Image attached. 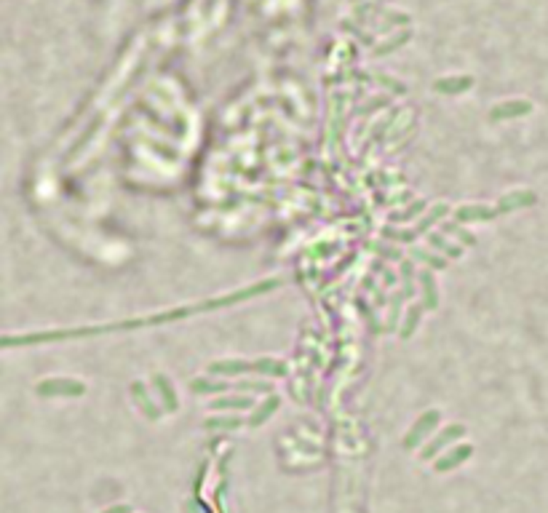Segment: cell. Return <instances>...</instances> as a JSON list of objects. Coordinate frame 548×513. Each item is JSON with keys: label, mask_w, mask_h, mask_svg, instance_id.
I'll list each match as a JSON object with an SVG mask.
<instances>
[{"label": "cell", "mask_w": 548, "mask_h": 513, "mask_svg": "<svg viewBox=\"0 0 548 513\" xmlns=\"http://www.w3.org/2000/svg\"><path fill=\"white\" fill-rule=\"evenodd\" d=\"M281 284L278 278H268V281H260V284L243 286L239 292H230L225 297H214V299H206V302H198V305H182V308L174 310H160L155 316H145V319H131L124 321V324H110V326H94V329H54V331H30V334H6L3 337V348H11V345H35V342H51V340H70V337H92V334H102V331H118V329H134V326H153V324H166V321H180L187 319L193 313H206L212 308H225V305H233V302H243V299H251V297H260L273 292L275 286Z\"/></svg>", "instance_id": "6da1fadb"}, {"label": "cell", "mask_w": 548, "mask_h": 513, "mask_svg": "<svg viewBox=\"0 0 548 513\" xmlns=\"http://www.w3.org/2000/svg\"><path fill=\"white\" fill-rule=\"evenodd\" d=\"M35 393L40 399H78L86 393V382L78 377H46L38 380Z\"/></svg>", "instance_id": "7a4b0ae2"}, {"label": "cell", "mask_w": 548, "mask_h": 513, "mask_svg": "<svg viewBox=\"0 0 548 513\" xmlns=\"http://www.w3.org/2000/svg\"><path fill=\"white\" fill-rule=\"evenodd\" d=\"M466 436V425L463 422H449V425H444V428H439V434L434 436V438H428L423 444V449H420V460H431L434 463L436 457L442 455V452H446L452 444H457L460 438Z\"/></svg>", "instance_id": "3957f363"}, {"label": "cell", "mask_w": 548, "mask_h": 513, "mask_svg": "<svg viewBox=\"0 0 548 513\" xmlns=\"http://www.w3.org/2000/svg\"><path fill=\"white\" fill-rule=\"evenodd\" d=\"M439 422H442V412L439 409H428L423 412L417 420H415V425H412L410 431H407V436H404V449H420V446L431 438V434H434L436 428H439Z\"/></svg>", "instance_id": "277c9868"}, {"label": "cell", "mask_w": 548, "mask_h": 513, "mask_svg": "<svg viewBox=\"0 0 548 513\" xmlns=\"http://www.w3.org/2000/svg\"><path fill=\"white\" fill-rule=\"evenodd\" d=\"M495 217H500V211H498V206H490V204H479V201H473V204H460L452 209V219H457L460 225H476V222H492Z\"/></svg>", "instance_id": "5b68a950"}, {"label": "cell", "mask_w": 548, "mask_h": 513, "mask_svg": "<svg viewBox=\"0 0 548 513\" xmlns=\"http://www.w3.org/2000/svg\"><path fill=\"white\" fill-rule=\"evenodd\" d=\"M537 204V195L535 190L530 187H514V190H505V193L495 201L498 211L500 214H511V211H519V209H530V206Z\"/></svg>", "instance_id": "8992f818"}, {"label": "cell", "mask_w": 548, "mask_h": 513, "mask_svg": "<svg viewBox=\"0 0 548 513\" xmlns=\"http://www.w3.org/2000/svg\"><path fill=\"white\" fill-rule=\"evenodd\" d=\"M535 110V104L530 102V99H503L498 102L495 107L490 110V118L492 123H503V121H514V118H525Z\"/></svg>", "instance_id": "52a82bcc"}, {"label": "cell", "mask_w": 548, "mask_h": 513, "mask_svg": "<svg viewBox=\"0 0 548 513\" xmlns=\"http://www.w3.org/2000/svg\"><path fill=\"white\" fill-rule=\"evenodd\" d=\"M206 372L214 377H239V375H254V358H217L206 366Z\"/></svg>", "instance_id": "ba28073f"}, {"label": "cell", "mask_w": 548, "mask_h": 513, "mask_svg": "<svg viewBox=\"0 0 548 513\" xmlns=\"http://www.w3.org/2000/svg\"><path fill=\"white\" fill-rule=\"evenodd\" d=\"M473 455V446L471 444H452L446 452H442V455L434 460V470L436 473H446V470H455V468H460L468 457Z\"/></svg>", "instance_id": "9c48e42d"}, {"label": "cell", "mask_w": 548, "mask_h": 513, "mask_svg": "<svg viewBox=\"0 0 548 513\" xmlns=\"http://www.w3.org/2000/svg\"><path fill=\"white\" fill-rule=\"evenodd\" d=\"M190 390L195 396H222L228 393L230 385L225 377H214V375H204V377H193L190 380Z\"/></svg>", "instance_id": "30bf717a"}, {"label": "cell", "mask_w": 548, "mask_h": 513, "mask_svg": "<svg viewBox=\"0 0 548 513\" xmlns=\"http://www.w3.org/2000/svg\"><path fill=\"white\" fill-rule=\"evenodd\" d=\"M131 399H134V404H137L139 409H142V414L145 417H150V420H158L160 417V412L163 409H158V404L155 401L150 399L148 396V388H145V382H131Z\"/></svg>", "instance_id": "8fae6325"}, {"label": "cell", "mask_w": 548, "mask_h": 513, "mask_svg": "<svg viewBox=\"0 0 548 513\" xmlns=\"http://www.w3.org/2000/svg\"><path fill=\"white\" fill-rule=\"evenodd\" d=\"M251 404H254V399L251 396H243V393H233V396H214V401H212V409H217V412H239V409H249Z\"/></svg>", "instance_id": "7c38bea8"}, {"label": "cell", "mask_w": 548, "mask_h": 513, "mask_svg": "<svg viewBox=\"0 0 548 513\" xmlns=\"http://www.w3.org/2000/svg\"><path fill=\"white\" fill-rule=\"evenodd\" d=\"M417 284H420V289H423L425 310L439 308V289H436V278H434V270H431V267L423 270V273H417Z\"/></svg>", "instance_id": "4fadbf2b"}, {"label": "cell", "mask_w": 548, "mask_h": 513, "mask_svg": "<svg viewBox=\"0 0 548 513\" xmlns=\"http://www.w3.org/2000/svg\"><path fill=\"white\" fill-rule=\"evenodd\" d=\"M153 388L160 393V409H163V412H177L180 401H177V393H174L172 382H169V377L155 375V377H153Z\"/></svg>", "instance_id": "5bb4252c"}, {"label": "cell", "mask_w": 548, "mask_h": 513, "mask_svg": "<svg viewBox=\"0 0 548 513\" xmlns=\"http://www.w3.org/2000/svg\"><path fill=\"white\" fill-rule=\"evenodd\" d=\"M446 211H449V204H444V201H436V204L431 206L428 211H425V217L420 219V222H417L415 228H412V233H415V236H423L425 230L434 228L439 219H444V217H446Z\"/></svg>", "instance_id": "9a60e30c"}, {"label": "cell", "mask_w": 548, "mask_h": 513, "mask_svg": "<svg viewBox=\"0 0 548 513\" xmlns=\"http://www.w3.org/2000/svg\"><path fill=\"white\" fill-rule=\"evenodd\" d=\"M423 313H425L423 302H412L410 308H407L404 319H401V326H399V337H401V340H407V337H412V334H415V329H417V324H420V316H423Z\"/></svg>", "instance_id": "2e32d148"}, {"label": "cell", "mask_w": 548, "mask_h": 513, "mask_svg": "<svg viewBox=\"0 0 548 513\" xmlns=\"http://www.w3.org/2000/svg\"><path fill=\"white\" fill-rule=\"evenodd\" d=\"M471 86H473V78H468V75H460V78H436L434 80V92L439 94H463V92H468Z\"/></svg>", "instance_id": "e0dca14e"}, {"label": "cell", "mask_w": 548, "mask_h": 513, "mask_svg": "<svg viewBox=\"0 0 548 513\" xmlns=\"http://www.w3.org/2000/svg\"><path fill=\"white\" fill-rule=\"evenodd\" d=\"M428 246L436 249V251H442V254H446V257H452V260L463 257V243H452V241H446L444 233H428Z\"/></svg>", "instance_id": "ac0fdd59"}, {"label": "cell", "mask_w": 548, "mask_h": 513, "mask_svg": "<svg viewBox=\"0 0 548 513\" xmlns=\"http://www.w3.org/2000/svg\"><path fill=\"white\" fill-rule=\"evenodd\" d=\"M278 407H281V399L270 393V396H268V399H265L263 404L257 407V409L251 412V417H249V420H246V422H249L251 428H257V425H263V422L268 420V417H270V414H273V412L278 409Z\"/></svg>", "instance_id": "d6986e66"}, {"label": "cell", "mask_w": 548, "mask_h": 513, "mask_svg": "<svg viewBox=\"0 0 548 513\" xmlns=\"http://www.w3.org/2000/svg\"><path fill=\"white\" fill-rule=\"evenodd\" d=\"M233 388L239 390V393H265V396L273 393V385L265 382V380H239Z\"/></svg>", "instance_id": "ffe728a7"}, {"label": "cell", "mask_w": 548, "mask_h": 513, "mask_svg": "<svg viewBox=\"0 0 548 513\" xmlns=\"http://www.w3.org/2000/svg\"><path fill=\"white\" fill-rule=\"evenodd\" d=\"M410 257H415V260L425 263L428 267H431V270H444L446 265H449V260L439 257V254H428V251H423V249H412V251H410Z\"/></svg>", "instance_id": "44dd1931"}, {"label": "cell", "mask_w": 548, "mask_h": 513, "mask_svg": "<svg viewBox=\"0 0 548 513\" xmlns=\"http://www.w3.org/2000/svg\"><path fill=\"white\" fill-rule=\"evenodd\" d=\"M241 425H243V420L236 417V414H225V417L217 414V417H209V420H206V428H212V431H214V428H241Z\"/></svg>", "instance_id": "7402d4cb"}, {"label": "cell", "mask_w": 548, "mask_h": 513, "mask_svg": "<svg viewBox=\"0 0 548 513\" xmlns=\"http://www.w3.org/2000/svg\"><path fill=\"white\" fill-rule=\"evenodd\" d=\"M455 236H457V241H460L463 246H473V243H476L473 233H471V230H466V225H460V230H457Z\"/></svg>", "instance_id": "603a6c76"}, {"label": "cell", "mask_w": 548, "mask_h": 513, "mask_svg": "<svg viewBox=\"0 0 548 513\" xmlns=\"http://www.w3.org/2000/svg\"><path fill=\"white\" fill-rule=\"evenodd\" d=\"M102 513H131V508H128V505H113V508H107V511Z\"/></svg>", "instance_id": "cb8c5ba5"}]
</instances>
